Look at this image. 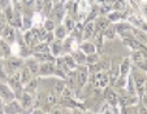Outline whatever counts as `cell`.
Listing matches in <instances>:
<instances>
[{"label": "cell", "instance_id": "cell-1", "mask_svg": "<svg viewBox=\"0 0 147 114\" xmlns=\"http://www.w3.org/2000/svg\"><path fill=\"white\" fill-rule=\"evenodd\" d=\"M130 73H131V77H133L137 95H138L139 97H142L144 95V86H146V82H147V77L144 75V71L139 70L138 67H136V66L131 67Z\"/></svg>", "mask_w": 147, "mask_h": 114}, {"label": "cell", "instance_id": "cell-2", "mask_svg": "<svg viewBox=\"0 0 147 114\" xmlns=\"http://www.w3.org/2000/svg\"><path fill=\"white\" fill-rule=\"evenodd\" d=\"M3 61L8 75L17 73L25 65V59H22L21 56H14V55H12L11 57H7V59H3Z\"/></svg>", "mask_w": 147, "mask_h": 114}, {"label": "cell", "instance_id": "cell-3", "mask_svg": "<svg viewBox=\"0 0 147 114\" xmlns=\"http://www.w3.org/2000/svg\"><path fill=\"white\" fill-rule=\"evenodd\" d=\"M65 14H67V8L63 3H57L52 7L50 14H48V18H51L52 21H55L56 23H61L63 20L65 18Z\"/></svg>", "mask_w": 147, "mask_h": 114}, {"label": "cell", "instance_id": "cell-4", "mask_svg": "<svg viewBox=\"0 0 147 114\" xmlns=\"http://www.w3.org/2000/svg\"><path fill=\"white\" fill-rule=\"evenodd\" d=\"M116 33L119 35H121V38H131L134 36V26H131L128 22H119L115 25Z\"/></svg>", "mask_w": 147, "mask_h": 114}, {"label": "cell", "instance_id": "cell-5", "mask_svg": "<svg viewBox=\"0 0 147 114\" xmlns=\"http://www.w3.org/2000/svg\"><path fill=\"white\" fill-rule=\"evenodd\" d=\"M34 100H35V95L34 93H30V92H26L24 91L22 95L20 96L18 101L21 104V106L24 108L25 111H31L33 110V106H34Z\"/></svg>", "mask_w": 147, "mask_h": 114}, {"label": "cell", "instance_id": "cell-6", "mask_svg": "<svg viewBox=\"0 0 147 114\" xmlns=\"http://www.w3.org/2000/svg\"><path fill=\"white\" fill-rule=\"evenodd\" d=\"M17 29L14 27V26L12 25H7L5 29L3 30V33L0 34V38L3 40H5L7 43H9V44H14L16 43V39H17Z\"/></svg>", "mask_w": 147, "mask_h": 114}, {"label": "cell", "instance_id": "cell-7", "mask_svg": "<svg viewBox=\"0 0 147 114\" xmlns=\"http://www.w3.org/2000/svg\"><path fill=\"white\" fill-rule=\"evenodd\" d=\"M55 71H56L55 60H53V61L40 62V67H39V77H42V78L52 77V75H55Z\"/></svg>", "mask_w": 147, "mask_h": 114}, {"label": "cell", "instance_id": "cell-8", "mask_svg": "<svg viewBox=\"0 0 147 114\" xmlns=\"http://www.w3.org/2000/svg\"><path fill=\"white\" fill-rule=\"evenodd\" d=\"M0 97L3 99V101L5 104L16 99L14 91L9 87V84L7 82H0Z\"/></svg>", "mask_w": 147, "mask_h": 114}, {"label": "cell", "instance_id": "cell-9", "mask_svg": "<svg viewBox=\"0 0 147 114\" xmlns=\"http://www.w3.org/2000/svg\"><path fill=\"white\" fill-rule=\"evenodd\" d=\"M89 69L87 65H82V66L77 67V88H83L85 84L89 81Z\"/></svg>", "mask_w": 147, "mask_h": 114}, {"label": "cell", "instance_id": "cell-10", "mask_svg": "<svg viewBox=\"0 0 147 114\" xmlns=\"http://www.w3.org/2000/svg\"><path fill=\"white\" fill-rule=\"evenodd\" d=\"M92 84L94 87H99V88H106L107 86H109V78L107 73L98 71L94 73V78H92Z\"/></svg>", "mask_w": 147, "mask_h": 114}, {"label": "cell", "instance_id": "cell-11", "mask_svg": "<svg viewBox=\"0 0 147 114\" xmlns=\"http://www.w3.org/2000/svg\"><path fill=\"white\" fill-rule=\"evenodd\" d=\"M25 66L30 70V73L33 74V77H39V67H40V62L33 57V56H29L25 59Z\"/></svg>", "mask_w": 147, "mask_h": 114}, {"label": "cell", "instance_id": "cell-12", "mask_svg": "<svg viewBox=\"0 0 147 114\" xmlns=\"http://www.w3.org/2000/svg\"><path fill=\"white\" fill-rule=\"evenodd\" d=\"M24 39H25V43L29 45V47H33L34 44L39 42V35H38V29H29L26 30L25 35H24Z\"/></svg>", "mask_w": 147, "mask_h": 114}, {"label": "cell", "instance_id": "cell-13", "mask_svg": "<svg viewBox=\"0 0 147 114\" xmlns=\"http://www.w3.org/2000/svg\"><path fill=\"white\" fill-rule=\"evenodd\" d=\"M104 95H106V100L107 103L111 106H116L119 104V93H117L116 89L111 88V87L107 86L104 89Z\"/></svg>", "mask_w": 147, "mask_h": 114}, {"label": "cell", "instance_id": "cell-14", "mask_svg": "<svg viewBox=\"0 0 147 114\" xmlns=\"http://www.w3.org/2000/svg\"><path fill=\"white\" fill-rule=\"evenodd\" d=\"M24 108L21 106V104H20V101L17 100V99H14V100L9 101V103H7L5 105H4V113H22Z\"/></svg>", "mask_w": 147, "mask_h": 114}, {"label": "cell", "instance_id": "cell-15", "mask_svg": "<svg viewBox=\"0 0 147 114\" xmlns=\"http://www.w3.org/2000/svg\"><path fill=\"white\" fill-rule=\"evenodd\" d=\"M1 13L4 14L8 25H12L16 27V11H14L13 5L11 4V5H8L7 8H4L3 11H1Z\"/></svg>", "mask_w": 147, "mask_h": 114}, {"label": "cell", "instance_id": "cell-16", "mask_svg": "<svg viewBox=\"0 0 147 114\" xmlns=\"http://www.w3.org/2000/svg\"><path fill=\"white\" fill-rule=\"evenodd\" d=\"M57 101H59V97H57V93H56V92H53L52 89L45 92L43 104H45L46 106H50V108H52V106H55L56 104H57Z\"/></svg>", "mask_w": 147, "mask_h": 114}, {"label": "cell", "instance_id": "cell-17", "mask_svg": "<svg viewBox=\"0 0 147 114\" xmlns=\"http://www.w3.org/2000/svg\"><path fill=\"white\" fill-rule=\"evenodd\" d=\"M94 23H95V31H100V33H103V31L111 25V21L108 20V17L99 16L98 18H95Z\"/></svg>", "mask_w": 147, "mask_h": 114}, {"label": "cell", "instance_id": "cell-18", "mask_svg": "<svg viewBox=\"0 0 147 114\" xmlns=\"http://www.w3.org/2000/svg\"><path fill=\"white\" fill-rule=\"evenodd\" d=\"M94 33H95V23L94 21H89L82 30V40H90L92 38V35H94Z\"/></svg>", "mask_w": 147, "mask_h": 114}, {"label": "cell", "instance_id": "cell-19", "mask_svg": "<svg viewBox=\"0 0 147 114\" xmlns=\"http://www.w3.org/2000/svg\"><path fill=\"white\" fill-rule=\"evenodd\" d=\"M72 56L73 59H74L76 64L78 65V66H82V65H87V55L86 53H83L81 49L78 51H72Z\"/></svg>", "mask_w": 147, "mask_h": 114}, {"label": "cell", "instance_id": "cell-20", "mask_svg": "<svg viewBox=\"0 0 147 114\" xmlns=\"http://www.w3.org/2000/svg\"><path fill=\"white\" fill-rule=\"evenodd\" d=\"M52 33H53V36H55V39H57V40H64L65 38L68 36V33H69V31L67 30V27H65L63 23H59V25H56L55 30H53Z\"/></svg>", "mask_w": 147, "mask_h": 114}, {"label": "cell", "instance_id": "cell-21", "mask_svg": "<svg viewBox=\"0 0 147 114\" xmlns=\"http://www.w3.org/2000/svg\"><path fill=\"white\" fill-rule=\"evenodd\" d=\"M80 49L89 56V55H92V53H96V45L94 44V42H90V40H85L83 42L82 40V43L80 45Z\"/></svg>", "mask_w": 147, "mask_h": 114}, {"label": "cell", "instance_id": "cell-22", "mask_svg": "<svg viewBox=\"0 0 147 114\" xmlns=\"http://www.w3.org/2000/svg\"><path fill=\"white\" fill-rule=\"evenodd\" d=\"M33 57H35L39 62H45V61H53L55 57L52 56L51 52H33L31 53Z\"/></svg>", "mask_w": 147, "mask_h": 114}, {"label": "cell", "instance_id": "cell-23", "mask_svg": "<svg viewBox=\"0 0 147 114\" xmlns=\"http://www.w3.org/2000/svg\"><path fill=\"white\" fill-rule=\"evenodd\" d=\"M18 75H20V79H21V83H22L24 86H25V84L28 83L31 78H33V74H31L30 70H29L25 65H24V66L18 70Z\"/></svg>", "mask_w": 147, "mask_h": 114}, {"label": "cell", "instance_id": "cell-24", "mask_svg": "<svg viewBox=\"0 0 147 114\" xmlns=\"http://www.w3.org/2000/svg\"><path fill=\"white\" fill-rule=\"evenodd\" d=\"M130 70H131L130 59L122 60V62L120 64V75H122V77H128V75L130 74Z\"/></svg>", "mask_w": 147, "mask_h": 114}, {"label": "cell", "instance_id": "cell-25", "mask_svg": "<svg viewBox=\"0 0 147 114\" xmlns=\"http://www.w3.org/2000/svg\"><path fill=\"white\" fill-rule=\"evenodd\" d=\"M38 87H39L38 77H33V78H31L30 81L25 84V86H24V89H25L26 92H30V93H35L36 89H38Z\"/></svg>", "mask_w": 147, "mask_h": 114}, {"label": "cell", "instance_id": "cell-26", "mask_svg": "<svg viewBox=\"0 0 147 114\" xmlns=\"http://www.w3.org/2000/svg\"><path fill=\"white\" fill-rule=\"evenodd\" d=\"M0 48H1V55H3V59H7V57H11L13 55L12 52V45L9 43H7L5 40H3L0 38Z\"/></svg>", "mask_w": 147, "mask_h": 114}, {"label": "cell", "instance_id": "cell-27", "mask_svg": "<svg viewBox=\"0 0 147 114\" xmlns=\"http://www.w3.org/2000/svg\"><path fill=\"white\" fill-rule=\"evenodd\" d=\"M63 59H64V62L67 64V66L69 67L70 70H72V69H77V67H78V65L76 64V61H74V59H73L72 55H65V56H63Z\"/></svg>", "mask_w": 147, "mask_h": 114}, {"label": "cell", "instance_id": "cell-28", "mask_svg": "<svg viewBox=\"0 0 147 114\" xmlns=\"http://www.w3.org/2000/svg\"><path fill=\"white\" fill-rule=\"evenodd\" d=\"M103 35H104V38H106V39L112 40L115 36H116V29H115V26H111V25H109L108 27L106 29V30L103 31Z\"/></svg>", "mask_w": 147, "mask_h": 114}, {"label": "cell", "instance_id": "cell-29", "mask_svg": "<svg viewBox=\"0 0 147 114\" xmlns=\"http://www.w3.org/2000/svg\"><path fill=\"white\" fill-rule=\"evenodd\" d=\"M8 73L5 70V66H4V61L3 59H0V82H7L8 81Z\"/></svg>", "mask_w": 147, "mask_h": 114}, {"label": "cell", "instance_id": "cell-30", "mask_svg": "<svg viewBox=\"0 0 147 114\" xmlns=\"http://www.w3.org/2000/svg\"><path fill=\"white\" fill-rule=\"evenodd\" d=\"M56 25H57V23H56L55 21H52L51 18H48L47 17L46 21H45V26H43V27H45L47 31H53L55 30V27H56Z\"/></svg>", "mask_w": 147, "mask_h": 114}, {"label": "cell", "instance_id": "cell-31", "mask_svg": "<svg viewBox=\"0 0 147 114\" xmlns=\"http://www.w3.org/2000/svg\"><path fill=\"white\" fill-rule=\"evenodd\" d=\"M65 22H64V26L67 27V30L68 31H73V29H74V21H73V18L70 16H68V17H65Z\"/></svg>", "mask_w": 147, "mask_h": 114}, {"label": "cell", "instance_id": "cell-32", "mask_svg": "<svg viewBox=\"0 0 147 114\" xmlns=\"http://www.w3.org/2000/svg\"><path fill=\"white\" fill-rule=\"evenodd\" d=\"M95 62H99V56H98L96 53H92V55L87 56V65L95 64Z\"/></svg>", "mask_w": 147, "mask_h": 114}, {"label": "cell", "instance_id": "cell-33", "mask_svg": "<svg viewBox=\"0 0 147 114\" xmlns=\"http://www.w3.org/2000/svg\"><path fill=\"white\" fill-rule=\"evenodd\" d=\"M21 3H22V5H24V9H30L31 7L34 5L35 0H21Z\"/></svg>", "mask_w": 147, "mask_h": 114}, {"label": "cell", "instance_id": "cell-34", "mask_svg": "<svg viewBox=\"0 0 147 114\" xmlns=\"http://www.w3.org/2000/svg\"><path fill=\"white\" fill-rule=\"evenodd\" d=\"M8 25V22H7L5 17H4V14L1 13V16H0V34L3 33V30L5 29V26Z\"/></svg>", "mask_w": 147, "mask_h": 114}, {"label": "cell", "instance_id": "cell-35", "mask_svg": "<svg viewBox=\"0 0 147 114\" xmlns=\"http://www.w3.org/2000/svg\"><path fill=\"white\" fill-rule=\"evenodd\" d=\"M34 5H35V9H36V11L40 12L42 9H43V5H45V0H35Z\"/></svg>", "mask_w": 147, "mask_h": 114}, {"label": "cell", "instance_id": "cell-36", "mask_svg": "<svg viewBox=\"0 0 147 114\" xmlns=\"http://www.w3.org/2000/svg\"><path fill=\"white\" fill-rule=\"evenodd\" d=\"M11 4H12V0H0V11H3L4 8H7Z\"/></svg>", "mask_w": 147, "mask_h": 114}, {"label": "cell", "instance_id": "cell-37", "mask_svg": "<svg viewBox=\"0 0 147 114\" xmlns=\"http://www.w3.org/2000/svg\"><path fill=\"white\" fill-rule=\"evenodd\" d=\"M141 100H142V103H141V104L147 109V95H143V96L141 97Z\"/></svg>", "mask_w": 147, "mask_h": 114}, {"label": "cell", "instance_id": "cell-38", "mask_svg": "<svg viewBox=\"0 0 147 114\" xmlns=\"http://www.w3.org/2000/svg\"><path fill=\"white\" fill-rule=\"evenodd\" d=\"M4 105H5V103L3 101V99L0 97V113H4Z\"/></svg>", "mask_w": 147, "mask_h": 114}, {"label": "cell", "instance_id": "cell-39", "mask_svg": "<svg viewBox=\"0 0 147 114\" xmlns=\"http://www.w3.org/2000/svg\"><path fill=\"white\" fill-rule=\"evenodd\" d=\"M142 11H143V14L147 17V3L143 4V7H142Z\"/></svg>", "mask_w": 147, "mask_h": 114}, {"label": "cell", "instance_id": "cell-40", "mask_svg": "<svg viewBox=\"0 0 147 114\" xmlns=\"http://www.w3.org/2000/svg\"><path fill=\"white\" fill-rule=\"evenodd\" d=\"M0 59H3V55H1V48H0Z\"/></svg>", "mask_w": 147, "mask_h": 114}, {"label": "cell", "instance_id": "cell-41", "mask_svg": "<svg viewBox=\"0 0 147 114\" xmlns=\"http://www.w3.org/2000/svg\"><path fill=\"white\" fill-rule=\"evenodd\" d=\"M12 1H17V0H12Z\"/></svg>", "mask_w": 147, "mask_h": 114}, {"label": "cell", "instance_id": "cell-42", "mask_svg": "<svg viewBox=\"0 0 147 114\" xmlns=\"http://www.w3.org/2000/svg\"><path fill=\"white\" fill-rule=\"evenodd\" d=\"M0 16H1V11H0Z\"/></svg>", "mask_w": 147, "mask_h": 114}]
</instances>
